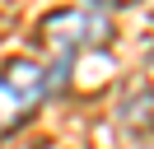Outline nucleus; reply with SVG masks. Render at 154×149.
I'll return each instance as SVG.
<instances>
[{"instance_id": "f257e3e1", "label": "nucleus", "mask_w": 154, "mask_h": 149, "mask_svg": "<svg viewBox=\"0 0 154 149\" xmlns=\"http://www.w3.org/2000/svg\"><path fill=\"white\" fill-rule=\"evenodd\" d=\"M42 37L56 47L61 61H75L84 51H103L107 37H112V19L98 14L94 5H79V9H66V14H51L42 23Z\"/></svg>"}, {"instance_id": "f03ea898", "label": "nucleus", "mask_w": 154, "mask_h": 149, "mask_svg": "<svg viewBox=\"0 0 154 149\" xmlns=\"http://www.w3.org/2000/svg\"><path fill=\"white\" fill-rule=\"evenodd\" d=\"M47 93V70L38 61H10L0 70V130L23 121Z\"/></svg>"}, {"instance_id": "7ed1b4c3", "label": "nucleus", "mask_w": 154, "mask_h": 149, "mask_svg": "<svg viewBox=\"0 0 154 149\" xmlns=\"http://www.w3.org/2000/svg\"><path fill=\"white\" fill-rule=\"evenodd\" d=\"M117 117H122L126 130H135V135H145V130L154 126V98L145 84H131V89L122 93V107H117Z\"/></svg>"}, {"instance_id": "20e7f679", "label": "nucleus", "mask_w": 154, "mask_h": 149, "mask_svg": "<svg viewBox=\"0 0 154 149\" xmlns=\"http://www.w3.org/2000/svg\"><path fill=\"white\" fill-rule=\"evenodd\" d=\"M94 5H122V0H94Z\"/></svg>"}, {"instance_id": "39448f33", "label": "nucleus", "mask_w": 154, "mask_h": 149, "mask_svg": "<svg viewBox=\"0 0 154 149\" xmlns=\"http://www.w3.org/2000/svg\"><path fill=\"white\" fill-rule=\"evenodd\" d=\"M149 65H154V51H149Z\"/></svg>"}]
</instances>
